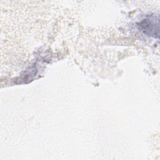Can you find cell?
I'll return each instance as SVG.
<instances>
[{
  "mask_svg": "<svg viewBox=\"0 0 160 160\" xmlns=\"http://www.w3.org/2000/svg\"><path fill=\"white\" fill-rule=\"evenodd\" d=\"M139 29L147 36L159 38V19L154 16H149L138 24Z\"/></svg>",
  "mask_w": 160,
  "mask_h": 160,
  "instance_id": "6da1fadb",
  "label": "cell"
}]
</instances>
